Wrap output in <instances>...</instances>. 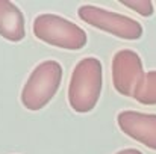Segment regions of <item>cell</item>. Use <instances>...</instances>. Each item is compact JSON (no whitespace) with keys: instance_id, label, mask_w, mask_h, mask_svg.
<instances>
[{"instance_id":"obj_1","label":"cell","mask_w":156,"mask_h":154,"mask_svg":"<svg viewBox=\"0 0 156 154\" xmlns=\"http://www.w3.org/2000/svg\"><path fill=\"white\" fill-rule=\"evenodd\" d=\"M103 85V67L102 62L88 56L79 60L73 68L68 83V103L77 113L91 112L100 98Z\"/></svg>"},{"instance_id":"obj_2","label":"cell","mask_w":156,"mask_h":154,"mask_svg":"<svg viewBox=\"0 0 156 154\" xmlns=\"http://www.w3.org/2000/svg\"><path fill=\"white\" fill-rule=\"evenodd\" d=\"M32 30L40 41L64 50H80L88 43L87 32L80 26L56 14L38 15Z\"/></svg>"},{"instance_id":"obj_3","label":"cell","mask_w":156,"mask_h":154,"mask_svg":"<svg viewBox=\"0 0 156 154\" xmlns=\"http://www.w3.org/2000/svg\"><path fill=\"white\" fill-rule=\"evenodd\" d=\"M62 80V67L56 60H44L34 68L21 89V103L27 110L46 107L56 95Z\"/></svg>"},{"instance_id":"obj_4","label":"cell","mask_w":156,"mask_h":154,"mask_svg":"<svg viewBox=\"0 0 156 154\" xmlns=\"http://www.w3.org/2000/svg\"><path fill=\"white\" fill-rule=\"evenodd\" d=\"M77 15L87 24L121 39L135 41L143 36V26L136 20L114 11H108L105 8H99L94 5H82L77 9Z\"/></svg>"},{"instance_id":"obj_5","label":"cell","mask_w":156,"mask_h":154,"mask_svg":"<svg viewBox=\"0 0 156 154\" xmlns=\"http://www.w3.org/2000/svg\"><path fill=\"white\" fill-rule=\"evenodd\" d=\"M144 68L140 54L124 49L117 51L112 57V83L118 94L124 97H135L138 88L144 80Z\"/></svg>"},{"instance_id":"obj_6","label":"cell","mask_w":156,"mask_h":154,"mask_svg":"<svg viewBox=\"0 0 156 154\" xmlns=\"http://www.w3.org/2000/svg\"><path fill=\"white\" fill-rule=\"evenodd\" d=\"M117 122L124 135L150 150H156V113L123 110L118 113Z\"/></svg>"},{"instance_id":"obj_7","label":"cell","mask_w":156,"mask_h":154,"mask_svg":"<svg viewBox=\"0 0 156 154\" xmlns=\"http://www.w3.org/2000/svg\"><path fill=\"white\" fill-rule=\"evenodd\" d=\"M0 36L11 43H20L26 36L24 15L9 0H0Z\"/></svg>"},{"instance_id":"obj_8","label":"cell","mask_w":156,"mask_h":154,"mask_svg":"<svg viewBox=\"0 0 156 154\" xmlns=\"http://www.w3.org/2000/svg\"><path fill=\"white\" fill-rule=\"evenodd\" d=\"M133 98L146 106L156 104V70L146 73L144 80H143L141 86L138 88Z\"/></svg>"},{"instance_id":"obj_9","label":"cell","mask_w":156,"mask_h":154,"mask_svg":"<svg viewBox=\"0 0 156 154\" xmlns=\"http://www.w3.org/2000/svg\"><path fill=\"white\" fill-rule=\"evenodd\" d=\"M124 8H129L138 12L141 17H152L153 15V3L150 0H120Z\"/></svg>"},{"instance_id":"obj_10","label":"cell","mask_w":156,"mask_h":154,"mask_svg":"<svg viewBox=\"0 0 156 154\" xmlns=\"http://www.w3.org/2000/svg\"><path fill=\"white\" fill-rule=\"evenodd\" d=\"M117 154H143L140 150H136V148H126V150H121V151H118Z\"/></svg>"}]
</instances>
